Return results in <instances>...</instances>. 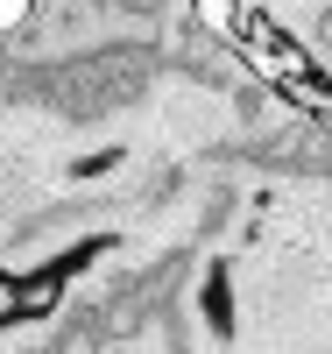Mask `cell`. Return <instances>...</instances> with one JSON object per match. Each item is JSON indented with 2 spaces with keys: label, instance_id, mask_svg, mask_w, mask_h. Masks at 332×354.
I'll return each mask as SVG.
<instances>
[{
  "label": "cell",
  "instance_id": "obj_1",
  "mask_svg": "<svg viewBox=\"0 0 332 354\" xmlns=\"http://www.w3.org/2000/svg\"><path fill=\"white\" fill-rule=\"evenodd\" d=\"M8 319H14V277L0 270V333H8Z\"/></svg>",
  "mask_w": 332,
  "mask_h": 354
}]
</instances>
